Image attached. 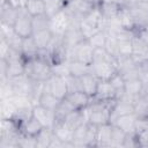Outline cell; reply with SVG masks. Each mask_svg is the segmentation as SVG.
Wrapping results in <instances>:
<instances>
[{
    "mask_svg": "<svg viewBox=\"0 0 148 148\" xmlns=\"http://www.w3.org/2000/svg\"><path fill=\"white\" fill-rule=\"evenodd\" d=\"M96 128L97 126L84 123L74 130L75 147H96Z\"/></svg>",
    "mask_w": 148,
    "mask_h": 148,
    "instance_id": "277c9868",
    "label": "cell"
},
{
    "mask_svg": "<svg viewBox=\"0 0 148 148\" xmlns=\"http://www.w3.org/2000/svg\"><path fill=\"white\" fill-rule=\"evenodd\" d=\"M104 17L98 8V6H95L87 15H84L80 21V30L83 34L84 38H90L95 32L103 29L104 25Z\"/></svg>",
    "mask_w": 148,
    "mask_h": 148,
    "instance_id": "3957f363",
    "label": "cell"
},
{
    "mask_svg": "<svg viewBox=\"0 0 148 148\" xmlns=\"http://www.w3.org/2000/svg\"><path fill=\"white\" fill-rule=\"evenodd\" d=\"M142 87H143V81L141 79H132L125 81V92L133 97H138L141 94Z\"/></svg>",
    "mask_w": 148,
    "mask_h": 148,
    "instance_id": "1f68e13d",
    "label": "cell"
},
{
    "mask_svg": "<svg viewBox=\"0 0 148 148\" xmlns=\"http://www.w3.org/2000/svg\"><path fill=\"white\" fill-rule=\"evenodd\" d=\"M20 13V8L12 6L8 1L0 6V22L7 23L9 25H14Z\"/></svg>",
    "mask_w": 148,
    "mask_h": 148,
    "instance_id": "e0dca14e",
    "label": "cell"
},
{
    "mask_svg": "<svg viewBox=\"0 0 148 148\" xmlns=\"http://www.w3.org/2000/svg\"><path fill=\"white\" fill-rule=\"evenodd\" d=\"M61 99H59L58 97H56L53 94H51L50 91L47 90H44L39 97V101H38V104L49 109V110H52V111H56L58 104L60 103Z\"/></svg>",
    "mask_w": 148,
    "mask_h": 148,
    "instance_id": "4316f807",
    "label": "cell"
},
{
    "mask_svg": "<svg viewBox=\"0 0 148 148\" xmlns=\"http://www.w3.org/2000/svg\"><path fill=\"white\" fill-rule=\"evenodd\" d=\"M17 111V106L13 98L0 99V118L1 119H13Z\"/></svg>",
    "mask_w": 148,
    "mask_h": 148,
    "instance_id": "7402d4cb",
    "label": "cell"
},
{
    "mask_svg": "<svg viewBox=\"0 0 148 148\" xmlns=\"http://www.w3.org/2000/svg\"><path fill=\"white\" fill-rule=\"evenodd\" d=\"M117 20L119 22V24L125 28V29H130V30H135V24H134V20L132 16V13L128 7H120L119 13L117 15ZM136 31V30H135Z\"/></svg>",
    "mask_w": 148,
    "mask_h": 148,
    "instance_id": "cb8c5ba5",
    "label": "cell"
},
{
    "mask_svg": "<svg viewBox=\"0 0 148 148\" xmlns=\"http://www.w3.org/2000/svg\"><path fill=\"white\" fill-rule=\"evenodd\" d=\"M22 54H23V58L25 60L38 57L39 49H38V46H37V44H36V42H35V39H34L32 36L27 37V38H23Z\"/></svg>",
    "mask_w": 148,
    "mask_h": 148,
    "instance_id": "44dd1931",
    "label": "cell"
},
{
    "mask_svg": "<svg viewBox=\"0 0 148 148\" xmlns=\"http://www.w3.org/2000/svg\"><path fill=\"white\" fill-rule=\"evenodd\" d=\"M32 37L38 46L39 50H44L47 47L49 43L51 42L52 37H53V32L50 29L46 30H40V31H36L32 34Z\"/></svg>",
    "mask_w": 148,
    "mask_h": 148,
    "instance_id": "83f0119b",
    "label": "cell"
},
{
    "mask_svg": "<svg viewBox=\"0 0 148 148\" xmlns=\"http://www.w3.org/2000/svg\"><path fill=\"white\" fill-rule=\"evenodd\" d=\"M145 40H146V43L148 44V31H146V30H143V29H141V30H139V31H136Z\"/></svg>",
    "mask_w": 148,
    "mask_h": 148,
    "instance_id": "c3c4849f",
    "label": "cell"
},
{
    "mask_svg": "<svg viewBox=\"0 0 148 148\" xmlns=\"http://www.w3.org/2000/svg\"><path fill=\"white\" fill-rule=\"evenodd\" d=\"M90 66L91 72L99 80H110L118 71V58L109 54L105 49H95Z\"/></svg>",
    "mask_w": 148,
    "mask_h": 148,
    "instance_id": "6da1fadb",
    "label": "cell"
},
{
    "mask_svg": "<svg viewBox=\"0 0 148 148\" xmlns=\"http://www.w3.org/2000/svg\"><path fill=\"white\" fill-rule=\"evenodd\" d=\"M132 46H133L132 58L134 59L136 65H142L148 62V44L138 32L132 38Z\"/></svg>",
    "mask_w": 148,
    "mask_h": 148,
    "instance_id": "30bf717a",
    "label": "cell"
},
{
    "mask_svg": "<svg viewBox=\"0 0 148 148\" xmlns=\"http://www.w3.org/2000/svg\"><path fill=\"white\" fill-rule=\"evenodd\" d=\"M84 1L89 2V3L92 5V6H98V5L102 2V0H84Z\"/></svg>",
    "mask_w": 148,
    "mask_h": 148,
    "instance_id": "681fc988",
    "label": "cell"
},
{
    "mask_svg": "<svg viewBox=\"0 0 148 148\" xmlns=\"http://www.w3.org/2000/svg\"><path fill=\"white\" fill-rule=\"evenodd\" d=\"M98 8H99L104 20H112V18L117 17V15L119 13V9H120V6H118L114 2H104V1H102L98 5Z\"/></svg>",
    "mask_w": 148,
    "mask_h": 148,
    "instance_id": "484cf974",
    "label": "cell"
},
{
    "mask_svg": "<svg viewBox=\"0 0 148 148\" xmlns=\"http://www.w3.org/2000/svg\"><path fill=\"white\" fill-rule=\"evenodd\" d=\"M14 30L15 32L21 36L22 38H27L32 36L34 29H32V16L25 10V8H20L18 16L14 23Z\"/></svg>",
    "mask_w": 148,
    "mask_h": 148,
    "instance_id": "52a82bcc",
    "label": "cell"
},
{
    "mask_svg": "<svg viewBox=\"0 0 148 148\" xmlns=\"http://www.w3.org/2000/svg\"><path fill=\"white\" fill-rule=\"evenodd\" d=\"M8 2L16 8H24L28 0H8Z\"/></svg>",
    "mask_w": 148,
    "mask_h": 148,
    "instance_id": "7dc6e473",
    "label": "cell"
},
{
    "mask_svg": "<svg viewBox=\"0 0 148 148\" xmlns=\"http://www.w3.org/2000/svg\"><path fill=\"white\" fill-rule=\"evenodd\" d=\"M13 96H14V90L9 79L5 81H0V99L10 98Z\"/></svg>",
    "mask_w": 148,
    "mask_h": 148,
    "instance_id": "60d3db41",
    "label": "cell"
},
{
    "mask_svg": "<svg viewBox=\"0 0 148 148\" xmlns=\"http://www.w3.org/2000/svg\"><path fill=\"white\" fill-rule=\"evenodd\" d=\"M105 51L116 57V58H119V52H118V38L114 37V36H111V35H108V38H106V42H105V46H104Z\"/></svg>",
    "mask_w": 148,
    "mask_h": 148,
    "instance_id": "ab89813d",
    "label": "cell"
},
{
    "mask_svg": "<svg viewBox=\"0 0 148 148\" xmlns=\"http://www.w3.org/2000/svg\"><path fill=\"white\" fill-rule=\"evenodd\" d=\"M134 113L140 119L148 118V98L138 96L134 102Z\"/></svg>",
    "mask_w": 148,
    "mask_h": 148,
    "instance_id": "4dcf8cb0",
    "label": "cell"
},
{
    "mask_svg": "<svg viewBox=\"0 0 148 148\" xmlns=\"http://www.w3.org/2000/svg\"><path fill=\"white\" fill-rule=\"evenodd\" d=\"M32 29L34 32L50 29V17L46 14L32 16Z\"/></svg>",
    "mask_w": 148,
    "mask_h": 148,
    "instance_id": "e575fe53",
    "label": "cell"
},
{
    "mask_svg": "<svg viewBox=\"0 0 148 148\" xmlns=\"http://www.w3.org/2000/svg\"><path fill=\"white\" fill-rule=\"evenodd\" d=\"M17 143H18V148H37L36 136L27 135L22 132L17 138Z\"/></svg>",
    "mask_w": 148,
    "mask_h": 148,
    "instance_id": "f35d334b",
    "label": "cell"
},
{
    "mask_svg": "<svg viewBox=\"0 0 148 148\" xmlns=\"http://www.w3.org/2000/svg\"><path fill=\"white\" fill-rule=\"evenodd\" d=\"M136 121H138V117L135 116V113H130V114L118 117L112 123V125H116L117 127L121 128L126 134H135L136 133Z\"/></svg>",
    "mask_w": 148,
    "mask_h": 148,
    "instance_id": "5bb4252c",
    "label": "cell"
},
{
    "mask_svg": "<svg viewBox=\"0 0 148 148\" xmlns=\"http://www.w3.org/2000/svg\"><path fill=\"white\" fill-rule=\"evenodd\" d=\"M12 52V47L8 44V42L0 37V59H7Z\"/></svg>",
    "mask_w": 148,
    "mask_h": 148,
    "instance_id": "ee69618b",
    "label": "cell"
},
{
    "mask_svg": "<svg viewBox=\"0 0 148 148\" xmlns=\"http://www.w3.org/2000/svg\"><path fill=\"white\" fill-rule=\"evenodd\" d=\"M45 6V14L49 17H52L57 13L64 9L66 1L65 0H43Z\"/></svg>",
    "mask_w": 148,
    "mask_h": 148,
    "instance_id": "d6a6232c",
    "label": "cell"
},
{
    "mask_svg": "<svg viewBox=\"0 0 148 148\" xmlns=\"http://www.w3.org/2000/svg\"><path fill=\"white\" fill-rule=\"evenodd\" d=\"M104 2H114L120 7H128L134 0H102Z\"/></svg>",
    "mask_w": 148,
    "mask_h": 148,
    "instance_id": "bcb514c9",
    "label": "cell"
},
{
    "mask_svg": "<svg viewBox=\"0 0 148 148\" xmlns=\"http://www.w3.org/2000/svg\"><path fill=\"white\" fill-rule=\"evenodd\" d=\"M45 90L50 91L59 99H64L68 94L66 76L52 74L51 77L45 81Z\"/></svg>",
    "mask_w": 148,
    "mask_h": 148,
    "instance_id": "ba28073f",
    "label": "cell"
},
{
    "mask_svg": "<svg viewBox=\"0 0 148 148\" xmlns=\"http://www.w3.org/2000/svg\"><path fill=\"white\" fill-rule=\"evenodd\" d=\"M9 81L12 83L14 95H25V96H29L35 83V80L30 79L25 73L15 77H10Z\"/></svg>",
    "mask_w": 148,
    "mask_h": 148,
    "instance_id": "8fae6325",
    "label": "cell"
},
{
    "mask_svg": "<svg viewBox=\"0 0 148 148\" xmlns=\"http://www.w3.org/2000/svg\"><path fill=\"white\" fill-rule=\"evenodd\" d=\"M112 124H103L96 128V147H111Z\"/></svg>",
    "mask_w": 148,
    "mask_h": 148,
    "instance_id": "9a60e30c",
    "label": "cell"
},
{
    "mask_svg": "<svg viewBox=\"0 0 148 148\" xmlns=\"http://www.w3.org/2000/svg\"><path fill=\"white\" fill-rule=\"evenodd\" d=\"M68 71H69V75L81 77L82 75L91 72V66L77 60H71L68 61Z\"/></svg>",
    "mask_w": 148,
    "mask_h": 148,
    "instance_id": "d4e9b609",
    "label": "cell"
},
{
    "mask_svg": "<svg viewBox=\"0 0 148 148\" xmlns=\"http://www.w3.org/2000/svg\"><path fill=\"white\" fill-rule=\"evenodd\" d=\"M127 134L116 125H112V134H111V147H123L124 141Z\"/></svg>",
    "mask_w": 148,
    "mask_h": 148,
    "instance_id": "8d00e7d4",
    "label": "cell"
},
{
    "mask_svg": "<svg viewBox=\"0 0 148 148\" xmlns=\"http://www.w3.org/2000/svg\"><path fill=\"white\" fill-rule=\"evenodd\" d=\"M65 1H72V0H65Z\"/></svg>",
    "mask_w": 148,
    "mask_h": 148,
    "instance_id": "f907efd6",
    "label": "cell"
},
{
    "mask_svg": "<svg viewBox=\"0 0 148 148\" xmlns=\"http://www.w3.org/2000/svg\"><path fill=\"white\" fill-rule=\"evenodd\" d=\"M74 110H77V109H75L74 105H73L68 99H66V98L61 99L60 103L58 104L56 111H54L57 121H59V120H64V119H65L71 112H73Z\"/></svg>",
    "mask_w": 148,
    "mask_h": 148,
    "instance_id": "f1b7e54d",
    "label": "cell"
},
{
    "mask_svg": "<svg viewBox=\"0 0 148 148\" xmlns=\"http://www.w3.org/2000/svg\"><path fill=\"white\" fill-rule=\"evenodd\" d=\"M66 99H68L75 109L77 110H82V109H86L90 101H91V97L89 95H87L84 91L80 90V91H74V92H68L67 96L65 97Z\"/></svg>",
    "mask_w": 148,
    "mask_h": 148,
    "instance_id": "d6986e66",
    "label": "cell"
},
{
    "mask_svg": "<svg viewBox=\"0 0 148 148\" xmlns=\"http://www.w3.org/2000/svg\"><path fill=\"white\" fill-rule=\"evenodd\" d=\"M43 125L34 117L31 116L28 120H25L24 123H22L20 125V128H21V132L27 134V135H31V136H36L42 130H43Z\"/></svg>",
    "mask_w": 148,
    "mask_h": 148,
    "instance_id": "603a6c76",
    "label": "cell"
},
{
    "mask_svg": "<svg viewBox=\"0 0 148 148\" xmlns=\"http://www.w3.org/2000/svg\"><path fill=\"white\" fill-rule=\"evenodd\" d=\"M106 38H108V34L102 29L95 32L90 38H88V40L94 49H104Z\"/></svg>",
    "mask_w": 148,
    "mask_h": 148,
    "instance_id": "d590c367",
    "label": "cell"
},
{
    "mask_svg": "<svg viewBox=\"0 0 148 148\" xmlns=\"http://www.w3.org/2000/svg\"><path fill=\"white\" fill-rule=\"evenodd\" d=\"M24 8L31 16L45 14V6L43 0H28Z\"/></svg>",
    "mask_w": 148,
    "mask_h": 148,
    "instance_id": "836d02e7",
    "label": "cell"
},
{
    "mask_svg": "<svg viewBox=\"0 0 148 148\" xmlns=\"http://www.w3.org/2000/svg\"><path fill=\"white\" fill-rule=\"evenodd\" d=\"M128 8L134 20L135 30L139 31L143 29L148 24V2L143 0H134Z\"/></svg>",
    "mask_w": 148,
    "mask_h": 148,
    "instance_id": "8992f818",
    "label": "cell"
},
{
    "mask_svg": "<svg viewBox=\"0 0 148 148\" xmlns=\"http://www.w3.org/2000/svg\"><path fill=\"white\" fill-rule=\"evenodd\" d=\"M94 51L95 49L90 45L88 39H83L79 44H76L74 47L66 49V57L67 60H77L84 64L90 65L94 58Z\"/></svg>",
    "mask_w": 148,
    "mask_h": 148,
    "instance_id": "5b68a950",
    "label": "cell"
},
{
    "mask_svg": "<svg viewBox=\"0 0 148 148\" xmlns=\"http://www.w3.org/2000/svg\"><path fill=\"white\" fill-rule=\"evenodd\" d=\"M80 79H81V84H82V91H84L87 95H89L92 98L96 94L99 79L92 72L82 75Z\"/></svg>",
    "mask_w": 148,
    "mask_h": 148,
    "instance_id": "ac0fdd59",
    "label": "cell"
},
{
    "mask_svg": "<svg viewBox=\"0 0 148 148\" xmlns=\"http://www.w3.org/2000/svg\"><path fill=\"white\" fill-rule=\"evenodd\" d=\"M71 25V16L68 13L62 9L52 17H50V30L53 32V35L57 36H64L65 32L68 30Z\"/></svg>",
    "mask_w": 148,
    "mask_h": 148,
    "instance_id": "9c48e42d",
    "label": "cell"
},
{
    "mask_svg": "<svg viewBox=\"0 0 148 148\" xmlns=\"http://www.w3.org/2000/svg\"><path fill=\"white\" fill-rule=\"evenodd\" d=\"M116 96H117V91L112 87L110 81L109 80H99L96 94L92 98L98 99V101H113V99H116Z\"/></svg>",
    "mask_w": 148,
    "mask_h": 148,
    "instance_id": "4fadbf2b",
    "label": "cell"
},
{
    "mask_svg": "<svg viewBox=\"0 0 148 148\" xmlns=\"http://www.w3.org/2000/svg\"><path fill=\"white\" fill-rule=\"evenodd\" d=\"M135 136L139 147H148V127L138 131L135 133Z\"/></svg>",
    "mask_w": 148,
    "mask_h": 148,
    "instance_id": "7bdbcfd3",
    "label": "cell"
},
{
    "mask_svg": "<svg viewBox=\"0 0 148 148\" xmlns=\"http://www.w3.org/2000/svg\"><path fill=\"white\" fill-rule=\"evenodd\" d=\"M66 82H67L68 92H74V91L82 90V84H81V79L80 77L73 76V75H67L66 76Z\"/></svg>",
    "mask_w": 148,
    "mask_h": 148,
    "instance_id": "b9f144b4",
    "label": "cell"
},
{
    "mask_svg": "<svg viewBox=\"0 0 148 148\" xmlns=\"http://www.w3.org/2000/svg\"><path fill=\"white\" fill-rule=\"evenodd\" d=\"M32 116L44 126V127H51L53 128L57 118H56V113L52 110H49L39 104L34 105L32 106Z\"/></svg>",
    "mask_w": 148,
    "mask_h": 148,
    "instance_id": "7c38bea8",
    "label": "cell"
},
{
    "mask_svg": "<svg viewBox=\"0 0 148 148\" xmlns=\"http://www.w3.org/2000/svg\"><path fill=\"white\" fill-rule=\"evenodd\" d=\"M134 113V104L123 101V99H116L112 110H111V117H110V123L112 124L118 117Z\"/></svg>",
    "mask_w": 148,
    "mask_h": 148,
    "instance_id": "2e32d148",
    "label": "cell"
},
{
    "mask_svg": "<svg viewBox=\"0 0 148 148\" xmlns=\"http://www.w3.org/2000/svg\"><path fill=\"white\" fill-rule=\"evenodd\" d=\"M53 128L51 127H43V130L36 135L37 148H49L50 142L53 138Z\"/></svg>",
    "mask_w": 148,
    "mask_h": 148,
    "instance_id": "f546056e",
    "label": "cell"
},
{
    "mask_svg": "<svg viewBox=\"0 0 148 148\" xmlns=\"http://www.w3.org/2000/svg\"><path fill=\"white\" fill-rule=\"evenodd\" d=\"M64 145H65V142L62 140H60L56 134H53V138H52V140L50 142V147L49 148H61V147H64Z\"/></svg>",
    "mask_w": 148,
    "mask_h": 148,
    "instance_id": "f6af8a7d",
    "label": "cell"
},
{
    "mask_svg": "<svg viewBox=\"0 0 148 148\" xmlns=\"http://www.w3.org/2000/svg\"><path fill=\"white\" fill-rule=\"evenodd\" d=\"M24 73L30 79L36 80V81H46L53 74L52 66L49 62V60L39 56L36 58L25 60Z\"/></svg>",
    "mask_w": 148,
    "mask_h": 148,
    "instance_id": "7a4b0ae2",
    "label": "cell"
},
{
    "mask_svg": "<svg viewBox=\"0 0 148 148\" xmlns=\"http://www.w3.org/2000/svg\"><path fill=\"white\" fill-rule=\"evenodd\" d=\"M118 52L119 57H132V39H118Z\"/></svg>",
    "mask_w": 148,
    "mask_h": 148,
    "instance_id": "74e56055",
    "label": "cell"
},
{
    "mask_svg": "<svg viewBox=\"0 0 148 148\" xmlns=\"http://www.w3.org/2000/svg\"><path fill=\"white\" fill-rule=\"evenodd\" d=\"M53 133L64 142H73L74 139V130L66 125L62 120L56 121L53 126ZM74 143V142H73Z\"/></svg>",
    "mask_w": 148,
    "mask_h": 148,
    "instance_id": "ffe728a7",
    "label": "cell"
}]
</instances>
